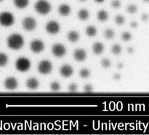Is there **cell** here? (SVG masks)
I'll use <instances>...</instances> for the list:
<instances>
[{
    "label": "cell",
    "mask_w": 149,
    "mask_h": 135,
    "mask_svg": "<svg viewBox=\"0 0 149 135\" xmlns=\"http://www.w3.org/2000/svg\"><path fill=\"white\" fill-rule=\"evenodd\" d=\"M24 44V39L21 35L18 33H13L7 38V45L9 48L13 50H18L23 47Z\"/></svg>",
    "instance_id": "obj_1"
},
{
    "label": "cell",
    "mask_w": 149,
    "mask_h": 135,
    "mask_svg": "<svg viewBox=\"0 0 149 135\" xmlns=\"http://www.w3.org/2000/svg\"><path fill=\"white\" fill-rule=\"evenodd\" d=\"M34 9L39 14L45 15L51 11V4L47 0H38L34 5Z\"/></svg>",
    "instance_id": "obj_2"
},
{
    "label": "cell",
    "mask_w": 149,
    "mask_h": 135,
    "mask_svg": "<svg viewBox=\"0 0 149 135\" xmlns=\"http://www.w3.org/2000/svg\"><path fill=\"white\" fill-rule=\"evenodd\" d=\"M16 69L20 72H26L31 68V61L28 58L20 57L16 60Z\"/></svg>",
    "instance_id": "obj_3"
},
{
    "label": "cell",
    "mask_w": 149,
    "mask_h": 135,
    "mask_svg": "<svg viewBox=\"0 0 149 135\" xmlns=\"http://www.w3.org/2000/svg\"><path fill=\"white\" fill-rule=\"evenodd\" d=\"M14 23V16L12 13L4 12L0 14V24L4 27H10Z\"/></svg>",
    "instance_id": "obj_4"
},
{
    "label": "cell",
    "mask_w": 149,
    "mask_h": 135,
    "mask_svg": "<svg viewBox=\"0 0 149 135\" xmlns=\"http://www.w3.org/2000/svg\"><path fill=\"white\" fill-rule=\"evenodd\" d=\"M37 70L41 74L43 75H47L50 73L52 71V64L50 61L47 60H44L41 61L39 63L37 67Z\"/></svg>",
    "instance_id": "obj_5"
},
{
    "label": "cell",
    "mask_w": 149,
    "mask_h": 135,
    "mask_svg": "<svg viewBox=\"0 0 149 135\" xmlns=\"http://www.w3.org/2000/svg\"><path fill=\"white\" fill-rule=\"evenodd\" d=\"M22 26L24 30L27 31L33 30L36 27V22L34 18L31 17H26L22 21Z\"/></svg>",
    "instance_id": "obj_6"
},
{
    "label": "cell",
    "mask_w": 149,
    "mask_h": 135,
    "mask_svg": "<svg viewBox=\"0 0 149 135\" xmlns=\"http://www.w3.org/2000/svg\"><path fill=\"white\" fill-rule=\"evenodd\" d=\"M52 53L57 57H62L66 53V49L62 44H55L52 46Z\"/></svg>",
    "instance_id": "obj_7"
},
{
    "label": "cell",
    "mask_w": 149,
    "mask_h": 135,
    "mask_svg": "<svg viewBox=\"0 0 149 135\" xmlns=\"http://www.w3.org/2000/svg\"><path fill=\"white\" fill-rule=\"evenodd\" d=\"M60 25L59 23L55 20H50L48 22L45 26L46 31L51 35L57 34L60 31Z\"/></svg>",
    "instance_id": "obj_8"
},
{
    "label": "cell",
    "mask_w": 149,
    "mask_h": 135,
    "mask_svg": "<svg viewBox=\"0 0 149 135\" xmlns=\"http://www.w3.org/2000/svg\"><path fill=\"white\" fill-rule=\"evenodd\" d=\"M30 49L33 53H40L45 49L43 42L39 39H34L30 43Z\"/></svg>",
    "instance_id": "obj_9"
},
{
    "label": "cell",
    "mask_w": 149,
    "mask_h": 135,
    "mask_svg": "<svg viewBox=\"0 0 149 135\" xmlns=\"http://www.w3.org/2000/svg\"><path fill=\"white\" fill-rule=\"evenodd\" d=\"M18 85L17 80L15 77H8L6 78L4 82V86L7 89L14 90L15 89Z\"/></svg>",
    "instance_id": "obj_10"
},
{
    "label": "cell",
    "mask_w": 149,
    "mask_h": 135,
    "mask_svg": "<svg viewBox=\"0 0 149 135\" xmlns=\"http://www.w3.org/2000/svg\"><path fill=\"white\" fill-rule=\"evenodd\" d=\"M73 73H74L73 68L68 64L63 65L60 68V74L64 78H68V77L71 76Z\"/></svg>",
    "instance_id": "obj_11"
},
{
    "label": "cell",
    "mask_w": 149,
    "mask_h": 135,
    "mask_svg": "<svg viewBox=\"0 0 149 135\" xmlns=\"http://www.w3.org/2000/svg\"><path fill=\"white\" fill-rule=\"evenodd\" d=\"M74 57L78 62H83L87 58V52L84 49H77L74 52Z\"/></svg>",
    "instance_id": "obj_12"
},
{
    "label": "cell",
    "mask_w": 149,
    "mask_h": 135,
    "mask_svg": "<svg viewBox=\"0 0 149 135\" xmlns=\"http://www.w3.org/2000/svg\"><path fill=\"white\" fill-rule=\"evenodd\" d=\"M26 87H27L28 89L31 90H34L36 89L39 87V83L38 81V80L35 78H29V79H27L26 81Z\"/></svg>",
    "instance_id": "obj_13"
},
{
    "label": "cell",
    "mask_w": 149,
    "mask_h": 135,
    "mask_svg": "<svg viewBox=\"0 0 149 135\" xmlns=\"http://www.w3.org/2000/svg\"><path fill=\"white\" fill-rule=\"evenodd\" d=\"M71 7H70L68 4H61V5L59 6V7H58V12H59V14L61 15L64 16V17L68 16V15L71 13Z\"/></svg>",
    "instance_id": "obj_14"
},
{
    "label": "cell",
    "mask_w": 149,
    "mask_h": 135,
    "mask_svg": "<svg viewBox=\"0 0 149 135\" xmlns=\"http://www.w3.org/2000/svg\"><path fill=\"white\" fill-rule=\"evenodd\" d=\"M105 49V46L101 42H95L93 45V51L95 55H101Z\"/></svg>",
    "instance_id": "obj_15"
},
{
    "label": "cell",
    "mask_w": 149,
    "mask_h": 135,
    "mask_svg": "<svg viewBox=\"0 0 149 135\" xmlns=\"http://www.w3.org/2000/svg\"><path fill=\"white\" fill-rule=\"evenodd\" d=\"M67 39L69 42H78L79 39V34L78 32L75 31V30H71L67 35Z\"/></svg>",
    "instance_id": "obj_16"
},
{
    "label": "cell",
    "mask_w": 149,
    "mask_h": 135,
    "mask_svg": "<svg viewBox=\"0 0 149 135\" xmlns=\"http://www.w3.org/2000/svg\"><path fill=\"white\" fill-rule=\"evenodd\" d=\"M15 6L18 9H24L29 5V0H13Z\"/></svg>",
    "instance_id": "obj_17"
},
{
    "label": "cell",
    "mask_w": 149,
    "mask_h": 135,
    "mask_svg": "<svg viewBox=\"0 0 149 135\" xmlns=\"http://www.w3.org/2000/svg\"><path fill=\"white\" fill-rule=\"evenodd\" d=\"M79 19H80L81 20H87L89 18V16H90V13L89 11L86 9H81L78 12V14H77Z\"/></svg>",
    "instance_id": "obj_18"
},
{
    "label": "cell",
    "mask_w": 149,
    "mask_h": 135,
    "mask_svg": "<svg viewBox=\"0 0 149 135\" xmlns=\"http://www.w3.org/2000/svg\"><path fill=\"white\" fill-rule=\"evenodd\" d=\"M97 17L100 22H105L109 19V14L106 10H100L97 12Z\"/></svg>",
    "instance_id": "obj_19"
},
{
    "label": "cell",
    "mask_w": 149,
    "mask_h": 135,
    "mask_svg": "<svg viewBox=\"0 0 149 135\" xmlns=\"http://www.w3.org/2000/svg\"><path fill=\"white\" fill-rule=\"evenodd\" d=\"M85 32L87 36H90V37H93V36L97 34V29L95 26H89L86 28Z\"/></svg>",
    "instance_id": "obj_20"
},
{
    "label": "cell",
    "mask_w": 149,
    "mask_h": 135,
    "mask_svg": "<svg viewBox=\"0 0 149 135\" xmlns=\"http://www.w3.org/2000/svg\"><path fill=\"white\" fill-rule=\"evenodd\" d=\"M115 36V32L113 31V30L111 28H108L106 30H105L104 31V37L106 38L108 40H110L112 39Z\"/></svg>",
    "instance_id": "obj_21"
},
{
    "label": "cell",
    "mask_w": 149,
    "mask_h": 135,
    "mask_svg": "<svg viewBox=\"0 0 149 135\" xmlns=\"http://www.w3.org/2000/svg\"><path fill=\"white\" fill-rule=\"evenodd\" d=\"M8 62V57L6 54L0 52V67L5 66Z\"/></svg>",
    "instance_id": "obj_22"
},
{
    "label": "cell",
    "mask_w": 149,
    "mask_h": 135,
    "mask_svg": "<svg viewBox=\"0 0 149 135\" xmlns=\"http://www.w3.org/2000/svg\"><path fill=\"white\" fill-rule=\"evenodd\" d=\"M122 50V46L119 44H113L111 47V52L115 55H119V54H121Z\"/></svg>",
    "instance_id": "obj_23"
},
{
    "label": "cell",
    "mask_w": 149,
    "mask_h": 135,
    "mask_svg": "<svg viewBox=\"0 0 149 135\" xmlns=\"http://www.w3.org/2000/svg\"><path fill=\"white\" fill-rule=\"evenodd\" d=\"M79 76L82 78H87L88 77H90V72L87 68H82L81 70H80L79 73Z\"/></svg>",
    "instance_id": "obj_24"
},
{
    "label": "cell",
    "mask_w": 149,
    "mask_h": 135,
    "mask_svg": "<svg viewBox=\"0 0 149 135\" xmlns=\"http://www.w3.org/2000/svg\"><path fill=\"white\" fill-rule=\"evenodd\" d=\"M115 23L119 26H122L125 23V18L122 15H117L115 17Z\"/></svg>",
    "instance_id": "obj_25"
},
{
    "label": "cell",
    "mask_w": 149,
    "mask_h": 135,
    "mask_svg": "<svg viewBox=\"0 0 149 135\" xmlns=\"http://www.w3.org/2000/svg\"><path fill=\"white\" fill-rule=\"evenodd\" d=\"M138 11V7L135 4H130L127 7V12L130 14H135Z\"/></svg>",
    "instance_id": "obj_26"
},
{
    "label": "cell",
    "mask_w": 149,
    "mask_h": 135,
    "mask_svg": "<svg viewBox=\"0 0 149 135\" xmlns=\"http://www.w3.org/2000/svg\"><path fill=\"white\" fill-rule=\"evenodd\" d=\"M121 37H122V40L125 41V42H129V41H130L131 39H132V34H131L130 32L125 31L122 33Z\"/></svg>",
    "instance_id": "obj_27"
},
{
    "label": "cell",
    "mask_w": 149,
    "mask_h": 135,
    "mask_svg": "<svg viewBox=\"0 0 149 135\" xmlns=\"http://www.w3.org/2000/svg\"><path fill=\"white\" fill-rule=\"evenodd\" d=\"M50 89L53 91H57L61 89V84L58 81H53L50 84Z\"/></svg>",
    "instance_id": "obj_28"
},
{
    "label": "cell",
    "mask_w": 149,
    "mask_h": 135,
    "mask_svg": "<svg viewBox=\"0 0 149 135\" xmlns=\"http://www.w3.org/2000/svg\"><path fill=\"white\" fill-rule=\"evenodd\" d=\"M100 64H101V65L104 68H110L111 65V61L109 60V59H107V58H104V59L102 60L101 62H100Z\"/></svg>",
    "instance_id": "obj_29"
},
{
    "label": "cell",
    "mask_w": 149,
    "mask_h": 135,
    "mask_svg": "<svg viewBox=\"0 0 149 135\" xmlns=\"http://www.w3.org/2000/svg\"><path fill=\"white\" fill-rule=\"evenodd\" d=\"M111 6L114 9H119L122 6V2L119 0H112L111 1Z\"/></svg>",
    "instance_id": "obj_30"
},
{
    "label": "cell",
    "mask_w": 149,
    "mask_h": 135,
    "mask_svg": "<svg viewBox=\"0 0 149 135\" xmlns=\"http://www.w3.org/2000/svg\"><path fill=\"white\" fill-rule=\"evenodd\" d=\"M68 89L70 91H71V92L76 91L77 90V85L76 84H74V83H72V84H69V86L68 87Z\"/></svg>",
    "instance_id": "obj_31"
},
{
    "label": "cell",
    "mask_w": 149,
    "mask_h": 135,
    "mask_svg": "<svg viewBox=\"0 0 149 135\" xmlns=\"http://www.w3.org/2000/svg\"><path fill=\"white\" fill-rule=\"evenodd\" d=\"M84 90L86 92H91L93 90V87L91 84H85L84 86Z\"/></svg>",
    "instance_id": "obj_32"
},
{
    "label": "cell",
    "mask_w": 149,
    "mask_h": 135,
    "mask_svg": "<svg viewBox=\"0 0 149 135\" xmlns=\"http://www.w3.org/2000/svg\"><path fill=\"white\" fill-rule=\"evenodd\" d=\"M141 20L144 22H146L148 21L149 20V15L147 13H143V14L141 15Z\"/></svg>",
    "instance_id": "obj_33"
},
{
    "label": "cell",
    "mask_w": 149,
    "mask_h": 135,
    "mask_svg": "<svg viewBox=\"0 0 149 135\" xmlns=\"http://www.w3.org/2000/svg\"><path fill=\"white\" fill-rule=\"evenodd\" d=\"M113 79L116 80V81H119V80L122 78V75H121V74L119 73H115L114 75H113Z\"/></svg>",
    "instance_id": "obj_34"
},
{
    "label": "cell",
    "mask_w": 149,
    "mask_h": 135,
    "mask_svg": "<svg viewBox=\"0 0 149 135\" xmlns=\"http://www.w3.org/2000/svg\"><path fill=\"white\" fill-rule=\"evenodd\" d=\"M130 26L132 28H136L138 26V23L136 21H132L130 23Z\"/></svg>",
    "instance_id": "obj_35"
},
{
    "label": "cell",
    "mask_w": 149,
    "mask_h": 135,
    "mask_svg": "<svg viewBox=\"0 0 149 135\" xmlns=\"http://www.w3.org/2000/svg\"><path fill=\"white\" fill-rule=\"evenodd\" d=\"M116 67H117L118 69H122L124 68V63L123 62H118Z\"/></svg>",
    "instance_id": "obj_36"
},
{
    "label": "cell",
    "mask_w": 149,
    "mask_h": 135,
    "mask_svg": "<svg viewBox=\"0 0 149 135\" xmlns=\"http://www.w3.org/2000/svg\"><path fill=\"white\" fill-rule=\"evenodd\" d=\"M134 51H135V49H134L133 47H128L127 48V52L129 54H132L134 52Z\"/></svg>",
    "instance_id": "obj_37"
},
{
    "label": "cell",
    "mask_w": 149,
    "mask_h": 135,
    "mask_svg": "<svg viewBox=\"0 0 149 135\" xmlns=\"http://www.w3.org/2000/svg\"><path fill=\"white\" fill-rule=\"evenodd\" d=\"M105 0H95V1H96L97 3H103Z\"/></svg>",
    "instance_id": "obj_38"
},
{
    "label": "cell",
    "mask_w": 149,
    "mask_h": 135,
    "mask_svg": "<svg viewBox=\"0 0 149 135\" xmlns=\"http://www.w3.org/2000/svg\"><path fill=\"white\" fill-rule=\"evenodd\" d=\"M143 1H145V2H149V0H143Z\"/></svg>",
    "instance_id": "obj_39"
},
{
    "label": "cell",
    "mask_w": 149,
    "mask_h": 135,
    "mask_svg": "<svg viewBox=\"0 0 149 135\" xmlns=\"http://www.w3.org/2000/svg\"><path fill=\"white\" fill-rule=\"evenodd\" d=\"M79 1H86V0H79Z\"/></svg>",
    "instance_id": "obj_40"
},
{
    "label": "cell",
    "mask_w": 149,
    "mask_h": 135,
    "mask_svg": "<svg viewBox=\"0 0 149 135\" xmlns=\"http://www.w3.org/2000/svg\"><path fill=\"white\" fill-rule=\"evenodd\" d=\"M2 1V0H0V1Z\"/></svg>",
    "instance_id": "obj_41"
}]
</instances>
